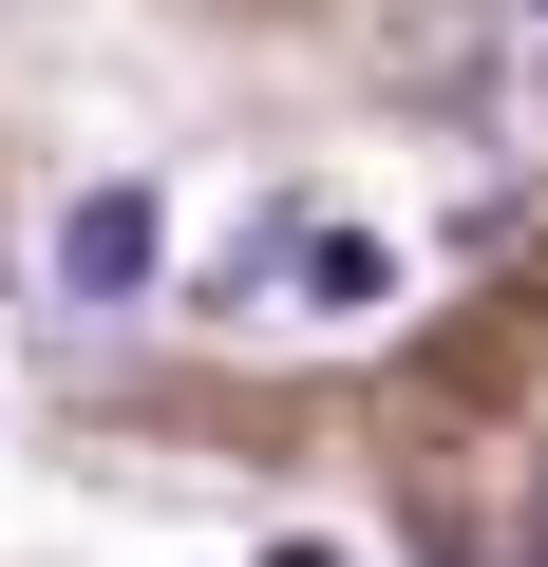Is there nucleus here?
I'll list each match as a JSON object with an SVG mask.
<instances>
[{
	"instance_id": "obj_2",
	"label": "nucleus",
	"mask_w": 548,
	"mask_h": 567,
	"mask_svg": "<svg viewBox=\"0 0 548 567\" xmlns=\"http://www.w3.org/2000/svg\"><path fill=\"white\" fill-rule=\"evenodd\" d=\"M58 265L95 284V303H133V284H152V189H76L58 208Z\"/></svg>"
},
{
	"instance_id": "obj_3",
	"label": "nucleus",
	"mask_w": 548,
	"mask_h": 567,
	"mask_svg": "<svg viewBox=\"0 0 548 567\" xmlns=\"http://www.w3.org/2000/svg\"><path fill=\"white\" fill-rule=\"evenodd\" d=\"M265 567H341V529H285V548H265Z\"/></svg>"
},
{
	"instance_id": "obj_5",
	"label": "nucleus",
	"mask_w": 548,
	"mask_h": 567,
	"mask_svg": "<svg viewBox=\"0 0 548 567\" xmlns=\"http://www.w3.org/2000/svg\"><path fill=\"white\" fill-rule=\"evenodd\" d=\"M529 567H548V529H529Z\"/></svg>"
},
{
	"instance_id": "obj_4",
	"label": "nucleus",
	"mask_w": 548,
	"mask_h": 567,
	"mask_svg": "<svg viewBox=\"0 0 548 567\" xmlns=\"http://www.w3.org/2000/svg\"><path fill=\"white\" fill-rule=\"evenodd\" d=\"M529 39H548V0H529Z\"/></svg>"
},
{
	"instance_id": "obj_1",
	"label": "nucleus",
	"mask_w": 548,
	"mask_h": 567,
	"mask_svg": "<svg viewBox=\"0 0 548 567\" xmlns=\"http://www.w3.org/2000/svg\"><path fill=\"white\" fill-rule=\"evenodd\" d=\"M246 303H285V322H379V303H397V246H379V227H341V208H265Z\"/></svg>"
}]
</instances>
